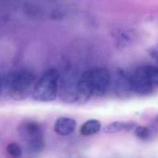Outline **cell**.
Masks as SVG:
<instances>
[{
  "label": "cell",
  "mask_w": 158,
  "mask_h": 158,
  "mask_svg": "<svg viewBox=\"0 0 158 158\" xmlns=\"http://www.w3.org/2000/svg\"><path fill=\"white\" fill-rule=\"evenodd\" d=\"M111 81L110 72L106 68H93L85 71L78 80V103L84 104L92 96H103L106 94Z\"/></svg>",
  "instance_id": "obj_1"
},
{
  "label": "cell",
  "mask_w": 158,
  "mask_h": 158,
  "mask_svg": "<svg viewBox=\"0 0 158 158\" xmlns=\"http://www.w3.org/2000/svg\"><path fill=\"white\" fill-rule=\"evenodd\" d=\"M35 75L27 69L13 70L3 78V90L14 100H24L32 92Z\"/></svg>",
  "instance_id": "obj_2"
},
{
  "label": "cell",
  "mask_w": 158,
  "mask_h": 158,
  "mask_svg": "<svg viewBox=\"0 0 158 158\" xmlns=\"http://www.w3.org/2000/svg\"><path fill=\"white\" fill-rule=\"evenodd\" d=\"M59 80L60 73L56 69L51 68L45 70L33 86L32 98L42 103L54 101L58 94Z\"/></svg>",
  "instance_id": "obj_3"
},
{
  "label": "cell",
  "mask_w": 158,
  "mask_h": 158,
  "mask_svg": "<svg viewBox=\"0 0 158 158\" xmlns=\"http://www.w3.org/2000/svg\"><path fill=\"white\" fill-rule=\"evenodd\" d=\"M19 132L32 152H41L44 148L45 141L44 132L38 123L34 121H25L19 127Z\"/></svg>",
  "instance_id": "obj_4"
},
{
  "label": "cell",
  "mask_w": 158,
  "mask_h": 158,
  "mask_svg": "<svg viewBox=\"0 0 158 158\" xmlns=\"http://www.w3.org/2000/svg\"><path fill=\"white\" fill-rule=\"evenodd\" d=\"M131 82L132 92L139 95H148L154 90V85L151 82L144 66L138 67L131 74Z\"/></svg>",
  "instance_id": "obj_5"
},
{
  "label": "cell",
  "mask_w": 158,
  "mask_h": 158,
  "mask_svg": "<svg viewBox=\"0 0 158 158\" xmlns=\"http://www.w3.org/2000/svg\"><path fill=\"white\" fill-rule=\"evenodd\" d=\"M114 89L117 96L120 99L129 98L132 93L131 78L122 69H118L115 73Z\"/></svg>",
  "instance_id": "obj_6"
},
{
  "label": "cell",
  "mask_w": 158,
  "mask_h": 158,
  "mask_svg": "<svg viewBox=\"0 0 158 158\" xmlns=\"http://www.w3.org/2000/svg\"><path fill=\"white\" fill-rule=\"evenodd\" d=\"M77 82L67 81L61 84V88L59 90V97L62 101L69 104L78 103L79 95L77 90Z\"/></svg>",
  "instance_id": "obj_7"
},
{
  "label": "cell",
  "mask_w": 158,
  "mask_h": 158,
  "mask_svg": "<svg viewBox=\"0 0 158 158\" xmlns=\"http://www.w3.org/2000/svg\"><path fill=\"white\" fill-rule=\"evenodd\" d=\"M77 123L75 119L70 118H59L55 123L54 130L56 133L61 136H68L70 135L76 129Z\"/></svg>",
  "instance_id": "obj_8"
},
{
  "label": "cell",
  "mask_w": 158,
  "mask_h": 158,
  "mask_svg": "<svg viewBox=\"0 0 158 158\" xmlns=\"http://www.w3.org/2000/svg\"><path fill=\"white\" fill-rule=\"evenodd\" d=\"M136 128V124L134 122H122V121H115L104 128V132L106 133H117L121 131H130L132 129Z\"/></svg>",
  "instance_id": "obj_9"
},
{
  "label": "cell",
  "mask_w": 158,
  "mask_h": 158,
  "mask_svg": "<svg viewBox=\"0 0 158 158\" xmlns=\"http://www.w3.org/2000/svg\"><path fill=\"white\" fill-rule=\"evenodd\" d=\"M101 123L97 119H89L84 122L80 130V132L82 136H91L98 133L101 130Z\"/></svg>",
  "instance_id": "obj_10"
},
{
  "label": "cell",
  "mask_w": 158,
  "mask_h": 158,
  "mask_svg": "<svg viewBox=\"0 0 158 158\" xmlns=\"http://www.w3.org/2000/svg\"><path fill=\"white\" fill-rule=\"evenodd\" d=\"M6 153L9 158H20L22 156V149L17 143H11L6 146Z\"/></svg>",
  "instance_id": "obj_11"
},
{
  "label": "cell",
  "mask_w": 158,
  "mask_h": 158,
  "mask_svg": "<svg viewBox=\"0 0 158 158\" xmlns=\"http://www.w3.org/2000/svg\"><path fill=\"white\" fill-rule=\"evenodd\" d=\"M145 70L147 72V75L153 83V85L158 86V66H153V65H146L144 66Z\"/></svg>",
  "instance_id": "obj_12"
},
{
  "label": "cell",
  "mask_w": 158,
  "mask_h": 158,
  "mask_svg": "<svg viewBox=\"0 0 158 158\" xmlns=\"http://www.w3.org/2000/svg\"><path fill=\"white\" fill-rule=\"evenodd\" d=\"M135 134L143 140H146L150 137L151 133L148 128L146 127H143V126H138L135 128Z\"/></svg>",
  "instance_id": "obj_13"
},
{
  "label": "cell",
  "mask_w": 158,
  "mask_h": 158,
  "mask_svg": "<svg viewBox=\"0 0 158 158\" xmlns=\"http://www.w3.org/2000/svg\"><path fill=\"white\" fill-rule=\"evenodd\" d=\"M151 56L155 58V60L157 62L158 64V51L157 50H152L151 51Z\"/></svg>",
  "instance_id": "obj_14"
},
{
  "label": "cell",
  "mask_w": 158,
  "mask_h": 158,
  "mask_svg": "<svg viewBox=\"0 0 158 158\" xmlns=\"http://www.w3.org/2000/svg\"><path fill=\"white\" fill-rule=\"evenodd\" d=\"M2 91H3V77L0 74V95H1Z\"/></svg>",
  "instance_id": "obj_15"
},
{
  "label": "cell",
  "mask_w": 158,
  "mask_h": 158,
  "mask_svg": "<svg viewBox=\"0 0 158 158\" xmlns=\"http://www.w3.org/2000/svg\"><path fill=\"white\" fill-rule=\"evenodd\" d=\"M156 119H157V121H158V117H157V118H156Z\"/></svg>",
  "instance_id": "obj_16"
}]
</instances>
